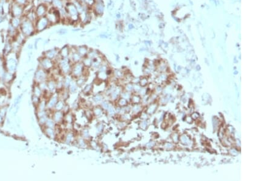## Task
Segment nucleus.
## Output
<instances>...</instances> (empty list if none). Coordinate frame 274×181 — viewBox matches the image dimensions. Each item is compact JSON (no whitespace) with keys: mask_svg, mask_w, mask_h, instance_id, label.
<instances>
[{"mask_svg":"<svg viewBox=\"0 0 274 181\" xmlns=\"http://www.w3.org/2000/svg\"><path fill=\"white\" fill-rule=\"evenodd\" d=\"M92 8L95 15L97 16H101L104 13L105 6L102 0H96V2Z\"/></svg>","mask_w":274,"mask_h":181,"instance_id":"nucleus-7","label":"nucleus"},{"mask_svg":"<svg viewBox=\"0 0 274 181\" xmlns=\"http://www.w3.org/2000/svg\"><path fill=\"white\" fill-rule=\"evenodd\" d=\"M117 104H118V106L119 107H125L128 105V101L125 100L124 98H121V97H120L118 100Z\"/></svg>","mask_w":274,"mask_h":181,"instance_id":"nucleus-22","label":"nucleus"},{"mask_svg":"<svg viewBox=\"0 0 274 181\" xmlns=\"http://www.w3.org/2000/svg\"><path fill=\"white\" fill-rule=\"evenodd\" d=\"M56 104H57L56 107H57V110H61V109H62L64 108V107L63 102H62V101L58 102Z\"/></svg>","mask_w":274,"mask_h":181,"instance_id":"nucleus-44","label":"nucleus"},{"mask_svg":"<svg viewBox=\"0 0 274 181\" xmlns=\"http://www.w3.org/2000/svg\"><path fill=\"white\" fill-rule=\"evenodd\" d=\"M96 2V0H84V4L89 8H92Z\"/></svg>","mask_w":274,"mask_h":181,"instance_id":"nucleus-37","label":"nucleus"},{"mask_svg":"<svg viewBox=\"0 0 274 181\" xmlns=\"http://www.w3.org/2000/svg\"><path fill=\"white\" fill-rule=\"evenodd\" d=\"M37 76L40 79H43L45 77V73L43 70L40 69V70H39L38 72L37 73Z\"/></svg>","mask_w":274,"mask_h":181,"instance_id":"nucleus-42","label":"nucleus"},{"mask_svg":"<svg viewBox=\"0 0 274 181\" xmlns=\"http://www.w3.org/2000/svg\"><path fill=\"white\" fill-rule=\"evenodd\" d=\"M48 4L42 3L39 4L35 8V12L38 18L46 16V13L48 11Z\"/></svg>","mask_w":274,"mask_h":181,"instance_id":"nucleus-8","label":"nucleus"},{"mask_svg":"<svg viewBox=\"0 0 274 181\" xmlns=\"http://www.w3.org/2000/svg\"><path fill=\"white\" fill-rule=\"evenodd\" d=\"M93 113L96 117H100L103 113V109L99 106L95 107L93 109Z\"/></svg>","mask_w":274,"mask_h":181,"instance_id":"nucleus-21","label":"nucleus"},{"mask_svg":"<svg viewBox=\"0 0 274 181\" xmlns=\"http://www.w3.org/2000/svg\"><path fill=\"white\" fill-rule=\"evenodd\" d=\"M107 112L109 115L110 116H114L116 114V111H115V108L112 106V105H110L108 108L107 110Z\"/></svg>","mask_w":274,"mask_h":181,"instance_id":"nucleus-30","label":"nucleus"},{"mask_svg":"<svg viewBox=\"0 0 274 181\" xmlns=\"http://www.w3.org/2000/svg\"><path fill=\"white\" fill-rule=\"evenodd\" d=\"M47 124H48V126L49 128H52L54 126V121H52V120H48Z\"/></svg>","mask_w":274,"mask_h":181,"instance_id":"nucleus-45","label":"nucleus"},{"mask_svg":"<svg viewBox=\"0 0 274 181\" xmlns=\"http://www.w3.org/2000/svg\"><path fill=\"white\" fill-rule=\"evenodd\" d=\"M10 13L12 17H23L24 12V8L22 6L18 5L17 3L13 2L9 9Z\"/></svg>","mask_w":274,"mask_h":181,"instance_id":"nucleus-5","label":"nucleus"},{"mask_svg":"<svg viewBox=\"0 0 274 181\" xmlns=\"http://www.w3.org/2000/svg\"><path fill=\"white\" fill-rule=\"evenodd\" d=\"M76 50L79 54L80 56L83 58L87 56L89 49H88V48L85 45H82V46H79L77 47Z\"/></svg>","mask_w":274,"mask_h":181,"instance_id":"nucleus-12","label":"nucleus"},{"mask_svg":"<svg viewBox=\"0 0 274 181\" xmlns=\"http://www.w3.org/2000/svg\"><path fill=\"white\" fill-rule=\"evenodd\" d=\"M70 54H71V59L73 64H76V63H78V62H82V58L79 55V54L76 51V49L74 50L73 52L70 49Z\"/></svg>","mask_w":274,"mask_h":181,"instance_id":"nucleus-10","label":"nucleus"},{"mask_svg":"<svg viewBox=\"0 0 274 181\" xmlns=\"http://www.w3.org/2000/svg\"><path fill=\"white\" fill-rule=\"evenodd\" d=\"M65 8L66 9L70 22H77L78 21H79V13L76 6L71 1H68L65 4Z\"/></svg>","mask_w":274,"mask_h":181,"instance_id":"nucleus-2","label":"nucleus"},{"mask_svg":"<svg viewBox=\"0 0 274 181\" xmlns=\"http://www.w3.org/2000/svg\"><path fill=\"white\" fill-rule=\"evenodd\" d=\"M91 146H92V147L93 148H96L97 147V146H98V145H97V143H96L95 142H94V141H92V142H91Z\"/></svg>","mask_w":274,"mask_h":181,"instance_id":"nucleus-52","label":"nucleus"},{"mask_svg":"<svg viewBox=\"0 0 274 181\" xmlns=\"http://www.w3.org/2000/svg\"><path fill=\"white\" fill-rule=\"evenodd\" d=\"M58 33L60 34V35H62V34H66L67 33V31L66 29H61L60 30H59L58 31Z\"/></svg>","mask_w":274,"mask_h":181,"instance_id":"nucleus-51","label":"nucleus"},{"mask_svg":"<svg viewBox=\"0 0 274 181\" xmlns=\"http://www.w3.org/2000/svg\"><path fill=\"white\" fill-rule=\"evenodd\" d=\"M58 54H59V51L56 49H52V50L48 51L45 53V57L50 59L52 60L56 58Z\"/></svg>","mask_w":274,"mask_h":181,"instance_id":"nucleus-15","label":"nucleus"},{"mask_svg":"<svg viewBox=\"0 0 274 181\" xmlns=\"http://www.w3.org/2000/svg\"><path fill=\"white\" fill-rule=\"evenodd\" d=\"M46 132H47L48 134V135H49L50 137H52V138L54 137V131L51 128H48Z\"/></svg>","mask_w":274,"mask_h":181,"instance_id":"nucleus-43","label":"nucleus"},{"mask_svg":"<svg viewBox=\"0 0 274 181\" xmlns=\"http://www.w3.org/2000/svg\"><path fill=\"white\" fill-rule=\"evenodd\" d=\"M121 120L124 122H127V121H129L130 119H131V116H130L129 113H126L124 114L121 115Z\"/></svg>","mask_w":274,"mask_h":181,"instance_id":"nucleus-34","label":"nucleus"},{"mask_svg":"<svg viewBox=\"0 0 274 181\" xmlns=\"http://www.w3.org/2000/svg\"><path fill=\"white\" fill-rule=\"evenodd\" d=\"M82 136L84 139L88 138L90 137V133H89V130L88 129H84L82 131Z\"/></svg>","mask_w":274,"mask_h":181,"instance_id":"nucleus-36","label":"nucleus"},{"mask_svg":"<svg viewBox=\"0 0 274 181\" xmlns=\"http://www.w3.org/2000/svg\"><path fill=\"white\" fill-rule=\"evenodd\" d=\"M27 1H32V0H27Z\"/></svg>","mask_w":274,"mask_h":181,"instance_id":"nucleus-54","label":"nucleus"},{"mask_svg":"<svg viewBox=\"0 0 274 181\" xmlns=\"http://www.w3.org/2000/svg\"><path fill=\"white\" fill-rule=\"evenodd\" d=\"M114 75L115 76V77L116 78H122L123 77V75H124V74H123V73L122 72H121L120 70H116L114 72Z\"/></svg>","mask_w":274,"mask_h":181,"instance_id":"nucleus-38","label":"nucleus"},{"mask_svg":"<svg viewBox=\"0 0 274 181\" xmlns=\"http://www.w3.org/2000/svg\"><path fill=\"white\" fill-rule=\"evenodd\" d=\"M59 54H60L62 58H68L70 54V49L68 46H65L62 48L60 53H59Z\"/></svg>","mask_w":274,"mask_h":181,"instance_id":"nucleus-17","label":"nucleus"},{"mask_svg":"<svg viewBox=\"0 0 274 181\" xmlns=\"http://www.w3.org/2000/svg\"><path fill=\"white\" fill-rule=\"evenodd\" d=\"M110 104L108 101H102L101 102V107L103 109H105V110H107V109L108 108V107L110 106Z\"/></svg>","mask_w":274,"mask_h":181,"instance_id":"nucleus-39","label":"nucleus"},{"mask_svg":"<svg viewBox=\"0 0 274 181\" xmlns=\"http://www.w3.org/2000/svg\"><path fill=\"white\" fill-rule=\"evenodd\" d=\"M122 88H121L120 87H115V90H113V91L110 94V98H111V100L112 101H116L117 99H118L120 97V95H121V93H122Z\"/></svg>","mask_w":274,"mask_h":181,"instance_id":"nucleus-11","label":"nucleus"},{"mask_svg":"<svg viewBox=\"0 0 274 181\" xmlns=\"http://www.w3.org/2000/svg\"><path fill=\"white\" fill-rule=\"evenodd\" d=\"M100 55V54H99V52L97 50H88V54L87 55V56L89 58H90L91 59H94L95 58H96L98 57H99Z\"/></svg>","mask_w":274,"mask_h":181,"instance_id":"nucleus-19","label":"nucleus"},{"mask_svg":"<svg viewBox=\"0 0 274 181\" xmlns=\"http://www.w3.org/2000/svg\"><path fill=\"white\" fill-rule=\"evenodd\" d=\"M46 18L48 20L51 25L59 23L60 20L59 9L52 7V8L48 10L46 15Z\"/></svg>","mask_w":274,"mask_h":181,"instance_id":"nucleus-3","label":"nucleus"},{"mask_svg":"<svg viewBox=\"0 0 274 181\" xmlns=\"http://www.w3.org/2000/svg\"><path fill=\"white\" fill-rule=\"evenodd\" d=\"M42 3H45L46 4H51L52 0H41Z\"/></svg>","mask_w":274,"mask_h":181,"instance_id":"nucleus-50","label":"nucleus"},{"mask_svg":"<svg viewBox=\"0 0 274 181\" xmlns=\"http://www.w3.org/2000/svg\"><path fill=\"white\" fill-rule=\"evenodd\" d=\"M42 65L45 69H50L53 67V62L51 59L45 57L42 60Z\"/></svg>","mask_w":274,"mask_h":181,"instance_id":"nucleus-14","label":"nucleus"},{"mask_svg":"<svg viewBox=\"0 0 274 181\" xmlns=\"http://www.w3.org/2000/svg\"><path fill=\"white\" fill-rule=\"evenodd\" d=\"M85 81H86L85 76H80V77L78 78V79L76 81V84L78 85V87H82L85 83Z\"/></svg>","mask_w":274,"mask_h":181,"instance_id":"nucleus-24","label":"nucleus"},{"mask_svg":"<svg viewBox=\"0 0 274 181\" xmlns=\"http://www.w3.org/2000/svg\"><path fill=\"white\" fill-rule=\"evenodd\" d=\"M93 112H91V111L88 110L86 112V115L88 118H92L93 116Z\"/></svg>","mask_w":274,"mask_h":181,"instance_id":"nucleus-46","label":"nucleus"},{"mask_svg":"<svg viewBox=\"0 0 274 181\" xmlns=\"http://www.w3.org/2000/svg\"><path fill=\"white\" fill-rule=\"evenodd\" d=\"M84 66L82 62H78V63L73 64L71 67V73L73 76L74 78H79L82 76V72H83Z\"/></svg>","mask_w":274,"mask_h":181,"instance_id":"nucleus-6","label":"nucleus"},{"mask_svg":"<svg viewBox=\"0 0 274 181\" xmlns=\"http://www.w3.org/2000/svg\"><path fill=\"white\" fill-rule=\"evenodd\" d=\"M134 87L132 83H127V84H126L124 87L125 91L128 92H131L132 90H134Z\"/></svg>","mask_w":274,"mask_h":181,"instance_id":"nucleus-35","label":"nucleus"},{"mask_svg":"<svg viewBox=\"0 0 274 181\" xmlns=\"http://www.w3.org/2000/svg\"><path fill=\"white\" fill-rule=\"evenodd\" d=\"M48 87L50 89V90H53L55 88V85L53 82H51L48 83Z\"/></svg>","mask_w":274,"mask_h":181,"instance_id":"nucleus-48","label":"nucleus"},{"mask_svg":"<svg viewBox=\"0 0 274 181\" xmlns=\"http://www.w3.org/2000/svg\"><path fill=\"white\" fill-rule=\"evenodd\" d=\"M13 2L25 8V6L28 5V3L29 1H27V0H14Z\"/></svg>","mask_w":274,"mask_h":181,"instance_id":"nucleus-26","label":"nucleus"},{"mask_svg":"<svg viewBox=\"0 0 274 181\" xmlns=\"http://www.w3.org/2000/svg\"><path fill=\"white\" fill-rule=\"evenodd\" d=\"M131 101L133 104H136L140 103V102L141 101V98H140V97L138 96L133 95V96H131Z\"/></svg>","mask_w":274,"mask_h":181,"instance_id":"nucleus-27","label":"nucleus"},{"mask_svg":"<svg viewBox=\"0 0 274 181\" xmlns=\"http://www.w3.org/2000/svg\"><path fill=\"white\" fill-rule=\"evenodd\" d=\"M102 62H103V59H102V58H101L100 55H99V57L93 59L92 65L91 67H93V69H98V68H99V67L102 64Z\"/></svg>","mask_w":274,"mask_h":181,"instance_id":"nucleus-16","label":"nucleus"},{"mask_svg":"<svg viewBox=\"0 0 274 181\" xmlns=\"http://www.w3.org/2000/svg\"><path fill=\"white\" fill-rule=\"evenodd\" d=\"M23 17L24 19L22 20V23L19 27L20 31L24 37L31 36L36 32L35 24L32 22L31 21L27 19L24 15Z\"/></svg>","mask_w":274,"mask_h":181,"instance_id":"nucleus-1","label":"nucleus"},{"mask_svg":"<svg viewBox=\"0 0 274 181\" xmlns=\"http://www.w3.org/2000/svg\"><path fill=\"white\" fill-rule=\"evenodd\" d=\"M103 128H104L103 125H102V124H99L97 126V131H98V132H101L102 130H103Z\"/></svg>","mask_w":274,"mask_h":181,"instance_id":"nucleus-47","label":"nucleus"},{"mask_svg":"<svg viewBox=\"0 0 274 181\" xmlns=\"http://www.w3.org/2000/svg\"><path fill=\"white\" fill-rule=\"evenodd\" d=\"M93 85L92 84H90V85H88L84 89V93H90L92 90H93Z\"/></svg>","mask_w":274,"mask_h":181,"instance_id":"nucleus-40","label":"nucleus"},{"mask_svg":"<svg viewBox=\"0 0 274 181\" xmlns=\"http://www.w3.org/2000/svg\"><path fill=\"white\" fill-rule=\"evenodd\" d=\"M51 5L54 8H56L57 9H60L65 7L64 1V0H52Z\"/></svg>","mask_w":274,"mask_h":181,"instance_id":"nucleus-18","label":"nucleus"},{"mask_svg":"<svg viewBox=\"0 0 274 181\" xmlns=\"http://www.w3.org/2000/svg\"><path fill=\"white\" fill-rule=\"evenodd\" d=\"M131 96L132 95L131 94V93L125 91V92H122V93H121L120 97H121V98H124L125 100L127 101H129V100H131Z\"/></svg>","mask_w":274,"mask_h":181,"instance_id":"nucleus-25","label":"nucleus"},{"mask_svg":"<svg viewBox=\"0 0 274 181\" xmlns=\"http://www.w3.org/2000/svg\"><path fill=\"white\" fill-rule=\"evenodd\" d=\"M93 99L95 102H96V103L101 102L102 101V100H103V97H102L100 94H97L93 96Z\"/></svg>","mask_w":274,"mask_h":181,"instance_id":"nucleus-32","label":"nucleus"},{"mask_svg":"<svg viewBox=\"0 0 274 181\" xmlns=\"http://www.w3.org/2000/svg\"><path fill=\"white\" fill-rule=\"evenodd\" d=\"M8 34L10 35V36H15L17 34V29L13 27L11 25H9L8 27Z\"/></svg>","mask_w":274,"mask_h":181,"instance_id":"nucleus-23","label":"nucleus"},{"mask_svg":"<svg viewBox=\"0 0 274 181\" xmlns=\"http://www.w3.org/2000/svg\"><path fill=\"white\" fill-rule=\"evenodd\" d=\"M24 17L27 18V19H28L29 20L31 21L32 22L34 23H35L37 21V20L38 19V17L36 15V13L35 12V9H31L30 10H29L28 11H27V12L26 13V14L24 15Z\"/></svg>","mask_w":274,"mask_h":181,"instance_id":"nucleus-9","label":"nucleus"},{"mask_svg":"<svg viewBox=\"0 0 274 181\" xmlns=\"http://www.w3.org/2000/svg\"><path fill=\"white\" fill-rule=\"evenodd\" d=\"M116 18H118V19H119V18H121V15L120 14V13H118V14H116Z\"/></svg>","mask_w":274,"mask_h":181,"instance_id":"nucleus-53","label":"nucleus"},{"mask_svg":"<svg viewBox=\"0 0 274 181\" xmlns=\"http://www.w3.org/2000/svg\"><path fill=\"white\" fill-rule=\"evenodd\" d=\"M56 104H57V98H56V97H52L48 103V106L50 105V107H53L54 105H56Z\"/></svg>","mask_w":274,"mask_h":181,"instance_id":"nucleus-41","label":"nucleus"},{"mask_svg":"<svg viewBox=\"0 0 274 181\" xmlns=\"http://www.w3.org/2000/svg\"><path fill=\"white\" fill-rule=\"evenodd\" d=\"M92 61L93 60L90 58H88L87 56L83 58L82 60V63L83 64L84 66L87 68H90L92 65Z\"/></svg>","mask_w":274,"mask_h":181,"instance_id":"nucleus-20","label":"nucleus"},{"mask_svg":"<svg viewBox=\"0 0 274 181\" xmlns=\"http://www.w3.org/2000/svg\"><path fill=\"white\" fill-rule=\"evenodd\" d=\"M62 117H63V114H62L60 112H57L56 114H54V120L58 122V121H60L62 119Z\"/></svg>","mask_w":274,"mask_h":181,"instance_id":"nucleus-31","label":"nucleus"},{"mask_svg":"<svg viewBox=\"0 0 274 181\" xmlns=\"http://www.w3.org/2000/svg\"><path fill=\"white\" fill-rule=\"evenodd\" d=\"M22 23V18L20 17H12L10 20L9 24L11 25L13 27L18 29L20 27Z\"/></svg>","mask_w":274,"mask_h":181,"instance_id":"nucleus-13","label":"nucleus"},{"mask_svg":"<svg viewBox=\"0 0 274 181\" xmlns=\"http://www.w3.org/2000/svg\"><path fill=\"white\" fill-rule=\"evenodd\" d=\"M78 145L81 148H85L87 147V143L83 137L79 138L78 139Z\"/></svg>","mask_w":274,"mask_h":181,"instance_id":"nucleus-28","label":"nucleus"},{"mask_svg":"<svg viewBox=\"0 0 274 181\" xmlns=\"http://www.w3.org/2000/svg\"><path fill=\"white\" fill-rule=\"evenodd\" d=\"M78 86L76 84V82H71L70 85L69 86L70 90L71 93H74L75 92H76L78 89Z\"/></svg>","mask_w":274,"mask_h":181,"instance_id":"nucleus-29","label":"nucleus"},{"mask_svg":"<svg viewBox=\"0 0 274 181\" xmlns=\"http://www.w3.org/2000/svg\"><path fill=\"white\" fill-rule=\"evenodd\" d=\"M34 24H35L36 32H42L48 28V27L50 26V25H51L48 20L46 16L38 18L36 23Z\"/></svg>","mask_w":274,"mask_h":181,"instance_id":"nucleus-4","label":"nucleus"},{"mask_svg":"<svg viewBox=\"0 0 274 181\" xmlns=\"http://www.w3.org/2000/svg\"><path fill=\"white\" fill-rule=\"evenodd\" d=\"M74 138V135L72 132H69L66 137V142L67 143H70L73 142Z\"/></svg>","mask_w":274,"mask_h":181,"instance_id":"nucleus-33","label":"nucleus"},{"mask_svg":"<svg viewBox=\"0 0 274 181\" xmlns=\"http://www.w3.org/2000/svg\"><path fill=\"white\" fill-rule=\"evenodd\" d=\"M71 82V80L70 78H67L65 82V84L66 87H69Z\"/></svg>","mask_w":274,"mask_h":181,"instance_id":"nucleus-49","label":"nucleus"},{"mask_svg":"<svg viewBox=\"0 0 274 181\" xmlns=\"http://www.w3.org/2000/svg\"><path fill=\"white\" fill-rule=\"evenodd\" d=\"M68 1H71V0H68Z\"/></svg>","mask_w":274,"mask_h":181,"instance_id":"nucleus-55","label":"nucleus"}]
</instances>
